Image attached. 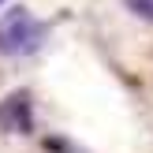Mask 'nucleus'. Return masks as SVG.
Wrapping results in <instances>:
<instances>
[{
	"instance_id": "1",
	"label": "nucleus",
	"mask_w": 153,
	"mask_h": 153,
	"mask_svg": "<svg viewBox=\"0 0 153 153\" xmlns=\"http://www.w3.org/2000/svg\"><path fill=\"white\" fill-rule=\"evenodd\" d=\"M49 37V22H41L30 7H11V11L0 19V56H34L37 49Z\"/></svg>"
},
{
	"instance_id": "2",
	"label": "nucleus",
	"mask_w": 153,
	"mask_h": 153,
	"mask_svg": "<svg viewBox=\"0 0 153 153\" xmlns=\"http://www.w3.org/2000/svg\"><path fill=\"white\" fill-rule=\"evenodd\" d=\"M0 131L4 134H30L34 131V97L15 90L0 101Z\"/></svg>"
},
{
	"instance_id": "3",
	"label": "nucleus",
	"mask_w": 153,
	"mask_h": 153,
	"mask_svg": "<svg viewBox=\"0 0 153 153\" xmlns=\"http://www.w3.org/2000/svg\"><path fill=\"white\" fill-rule=\"evenodd\" d=\"M123 4H127V11H134V15L153 22V0H123Z\"/></svg>"
},
{
	"instance_id": "4",
	"label": "nucleus",
	"mask_w": 153,
	"mask_h": 153,
	"mask_svg": "<svg viewBox=\"0 0 153 153\" xmlns=\"http://www.w3.org/2000/svg\"><path fill=\"white\" fill-rule=\"evenodd\" d=\"M0 4H4V0H0Z\"/></svg>"
}]
</instances>
